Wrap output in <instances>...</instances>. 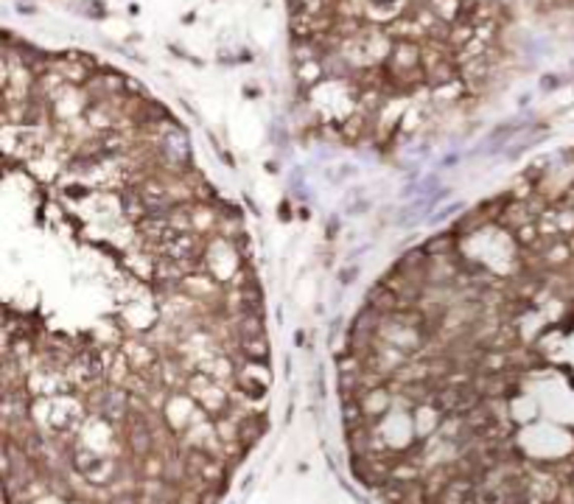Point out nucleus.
<instances>
[{"instance_id": "obj_7", "label": "nucleus", "mask_w": 574, "mask_h": 504, "mask_svg": "<svg viewBox=\"0 0 574 504\" xmlns=\"http://www.w3.org/2000/svg\"><path fill=\"white\" fill-rule=\"evenodd\" d=\"M434 17H440L443 23H454L460 17V9H462V0H426L423 3Z\"/></svg>"}, {"instance_id": "obj_1", "label": "nucleus", "mask_w": 574, "mask_h": 504, "mask_svg": "<svg viewBox=\"0 0 574 504\" xmlns=\"http://www.w3.org/2000/svg\"><path fill=\"white\" fill-rule=\"evenodd\" d=\"M387 70H390L395 78L409 76V73H418L423 70V48L412 39H403V42H395L390 59H387Z\"/></svg>"}, {"instance_id": "obj_2", "label": "nucleus", "mask_w": 574, "mask_h": 504, "mask_svg": "<svg viewBox=\"0 0 574 504\" xmlns=\"http://www.w3.org/2000/svg\"><path fill=\"white\" fill-rule=\"evenodd\" d=\"M218 250H224V252L230 250V247L224 244V238H213V241L205 247V261H202V269L208 272L213 280H230L233 275H238V272H241V263H238V252H230V255H227V266L221 269V266L216 263ZM221 261H224V258H221Z\"/></svg>"}, {"instance_id": "obj_3", "label": "nucleus", "mask_w": 574, "mask_h": 504, "mask_svg": "<svg viewBox=\"0 0 574 504\" xmlns=\"http://www.w3.org/2000/svg\"><path fill=\"white\" fill-rule=\"evenodd\" d=\"M367 297H370V300H367V305H373L375 311L384 314V317L403 311V303H400V297L395 294V291H392L387 283H378V286H373Z\"/></svg>"}, {"instance_id": "obj_13", "label": "nucleus", "mask_w": 574, "mask_h": 504, "mask_svg": "<svg viewBox=\"0 0 574 504\" xmlns=\"http://www.w3.org/2000/svg\"><path fill=\"white\" fill-rule=\"evenodd\" d=\"M241 348H244V353H247L250 359H255V361H263V359L269 356V345H266L263 336H258V339H244Z\"/></svg>"}, {"instance_id": "obj_9", "label": "nucleus", "mask_w": 574, "mask_h": 504, "mask_svg": "<svg viewBox=\"0 0 574 504\" xmlns=\"http://www.w3.org/2000/svg\"><path fill=\"white\" fill-rule=\"evenodd\" d=\"M288 3V14H328L333 0H286Z\"/></svg>"}, {"instance_id": "obj_6", "label": "nucleus", "mask_w": 574, "mask_h": 504, "mask_svg": "<svg viewBox=\"0 0 574 504\" xmlns=\"http://www.w3.org/2000/svg\"><path fill=\"white\" fill-rule=\"evenodd\" d=\"M188 216H191V224H193V233H205V230H213L218 221L216 210L208 208V205H193L188 208Z\"/></svg>"}, {"instance_id": "obj_16", "label": "nucleus", "mask_w": 574, "mask_h": 504, "mask_svg": "<svg viewBox=\"0 0 574 504\" xmlns=\"http://www.w3.org/2000/svg\"><path fill=\"white\" fill-rule=\"evenodd\" d=\"M555 84H557V78H555V76H546V78H543V87H546V90H549V87H555Z\"/></svg>"}, {"instance_id": "obj_5", "label": "nucleus", "mask_w": 574, "mask_h": 504, "mask_svg": "<svg viewBox=\"0 0 574 504\" xmlns=\"http://www.w3.org/2000/svg\"><path fill=\"white\" fill-rule=\"evenodd\" d=\"M339 135L345 140H361V138H367V135H370V115H364L361 109L353 112L348 121L339 123Z\"/></svg>"}, {"instance_id": "obj_4", "label": "nucleus", "mask_w": 574, "mask_h": 504, "mask_svg": "<svg viewBox=\"0 0 574 504\" xmlns=\"http://www.w3.org/2000/svg\"><path fill=\"white\" fill-rule=\"evenodd\" d=\"M538 247H540V261H543V266H549V269H557V266L569 263V261H572V255H574L572 244L560 241V238L540 241Z\"/></svg>"}, {"instance_id": "obj_14", "label": "nucleus", "mask_w": 574, "mask_h": 504, "mask_svg": "<svg viewBox=\"0 0 574 504\" xmlns=\"http://www.w3.org/2000/svg\"><path fill=\"white\" fill-rule=\"evenodd\" d=\"M126 356H129L132 361H135V359H138V361H143V367L154 361V353H151V348H148V345H143V342H135V345H126Z\"/></svg>"}, {"instance_id": "obj_11", "label": "nucleus", "mask_w": 574, "mask_h": 504, "mask_svg": "<svg viewBox=\"0 0 574 504\" xmlns=\"http://www.w3.org/2000/svg\"><path fill=\"white\" fill-rule=\"evenodd\" d=\"M387 403H390V395H387L381 387H375V390H367V395L361 398V409H364V412H370V415H375V412H384V409H387Z\"/></svg>"}, {"instance_id": "obj_10", "label": "nucleus", "mask_w": 574, "mask_h": 504, "mask_svg": "<svg viewBox=\"0 0 574 504\" xmlns=\"http://www.w3.org/2000/svg\"><path fill=\"white\" fill-rule=\"evenodd\" d=\"M513 235H515V241L521 244V250H530V247H538L543 238H540V230H538V221H530V224H524V227H518V230H513Z\"/></svg>"}, {"instance_id": "obj_15", "label": "nucleus", "mask_w": 574, "mask_h": 504, "mask_svg": "<svg viewBox=\"0 0 574 504\" xmlns=\"http://www.w3.org/2000/svg\"><path fill=\"white\" fill-rule=\"evenodd\" d=\"M482 367H485V373H502L507 367V353H485Z\"/></svg>"}, {"instance_id": "obj_12", "label": "nucleus", "mask_w": 574, "mask_h": 504, "mask_svg": "<svg viewBox=\"0 0 574 504\" xmlns=\"http://www.w3.org/2000/svg\"><path fill=\"white\" fill-rule=\"evenodd\" d=\"M451 247H454V235L443 233V235H434L431 241L423 244V252H426L429 258H437V255H448Z\"/></svg>"}, {"instance_id": "obj_8", "label": "nucleus", "mask_w": 574, "mask_h": 504, "mask_svg": "<svg viewBox=\"0 0 574 504\" xmlns=\"http://www.w3.org/2000/svg\"><path fill=\"white\" fill-rule=\"evenodd\" d=\"M476 39V26H470V23H451V34H448V48L454 51H462L465 45H470Z\"/></svg>"}]
</instances>
